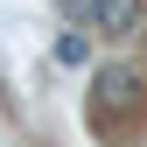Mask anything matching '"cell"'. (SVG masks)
Masks as SVG:
<instances>
[{"instance_id":"1","label":"cell","mask_w":147,"mask_h":147,"mask_svg":"<svg viewBox=\"0 0 147 147\" xmlns=\"http://www.w3.org/2000/svg\"><path fill=\"white\" fill-rule=\"evenodd\" d=\"M133 98H140L133 70H98V112H126Z\"/></svg>"},{"instance_id":"2","label":"cell","mask_w":147,"mask_h":147,"mask_svg":"<svg viewBox=\"0 0 147 147\" xmlns=\"http://www.w3.org/2000/svg\"><path fill=\"white\" fill-rule=\"evenodd\" d=\"M98 28L105 35H133L140 28V0H98Z\"/></svg>"},{"instance_id":"3","label":"cell","mask_w":147,"mask_h":147,"mask_svg":"<svg viewBox=\"0 0 147 147\" xmlns=\"http://www.w3.org/2000/svg\"><path fill=\"white\" fill-rule=\"evenodd\" d=\"M84 56H91V42H84L77 28H63V35H56V63H63V70H77Z\"/></svg>"},{"instance_id":"4","label":"cell","mask_w":147,"mask_h":147,"mask_svg":"<svg viewBox=\"0 0 147 147\" xmlns=\"http://www.w3.org/2000/svg\"><path fill=\"white\" fill-rule=\"evenodd\" d=\"M63 14L70 21H98V0H63Z\"/></svg>"}]
</instances>
